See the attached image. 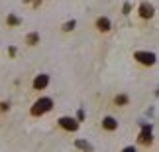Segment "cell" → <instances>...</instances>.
Instances as JSON below:
<instances>
[{
  "instance_id": "obj_12",
  "label": "cell",
  "mask_w": 159,
  "mask_h": 152,
  "mask_svg": "<svg viewBox=\"0 0 159 152\" xmlns=\"http://www.w3.org/2000/svg\"><path fill=\"white\" fill-rule=\"evenodd\" d=\"M116 103H118V105H126V103H128V97H126V95L116 97Z\"/></svg>"
},
{
  "instance_id": "obj_7",
  "label": "cell",
  "mask_w": 159,
  "mask_h": 152,
  "mask_svg": "<svg viewBox=\"0 0 159 152\" xmlns=\"http://www.w3.org/2000/svg\"><path fill=\"white\" fill-rule=\"evenodd\" d=\"M96 28H98L100 32H108V30H110V20L104 18V16L98 18V20H96Z\"/></svg>"
},
{
  "instance_id": "obj_8",
  "label": "cell",
  "mask_w": 159,
  "mask_h": 152,
  "mask_svg": "<svg viewBox=\"0 0 159 152\" xmlns=\"http://www.w3.org/2000/svg\"><path fill=\"white\" fill-rule=\"evenodd\" d=\"M139 142H143V144L151 142V125H149V126H145V129H143V132L139 135Z\"/></svg>"
},
{
  "instance_id": "obj_10",
  "label": "cell",
  "mask_w": 159,
  "mask_h": 152,
  "mask_svg": "<svg viewBox=\"0 0 159 152\" xmlns=\"http://www.w3.org/2000/svg\"><path fill=\"white\" fill-rule=\"evenodd\" d=\"M77 146L79 148H84V150H93V146H90L89 142H84V140H77Z\"/></svg>"
},
{
  "instance_id": "obj_9",
  "label": "cell",
  "mask_w": 159,
  "mask_h": 152,
  "mask_svg": "<svg viewBox=\"0 0 159 152\" xmlns=\"http://www.w3.org/2000/svg\"><path fill=\"white\" fill-rule=\"evenodd\" d=\"M38 42H39V36H38V34H30V36H28V44H30V46H35Z\"/></svg>"
},
{
  "instance_id": "obj_2",
  "label": "cell",
  "mask_w": 159,
  "mask_h": 152,
  "mask_svg": "<svg viewBox=\"0 0 159 152\" xmlns=\"http://www.w3.org/2000/svg\"><path fill=\"white\" fill-rule=\"evenodd\" d=\"M138 59L139 63H143V65H153L155 63V53H148V51H136V56H134Z\"/></svg>"
},
{
  "instance_id": "obj_1",
  "label": "cell",
  "mask_w": 159,
  "mask_h": 152,
  "mask_svg": "<svg viewBox=\"0 0 159 152\" xmlns=\"http://www.w3.org/2000/svg\"><path fill=\"white\" fill-rule=\"evenodd\" d=\"M51 107H53V101L49 99V97H41V99H38V101L34 103V107H32V115H34V117H39V115L47 113Z\"/></svg>"
},
{
  "instance_id": "obj_5",
  "label": "cell",
  "mask_w": 159,
  "mask_h": 152,
  "mask_svg": "<svg viewBox=\"0 0 159 152\" xmlns=\"http://www.w3.org/2000/svg\"><path fill=\"white\" fill-rule=\"evenodd\" d=\"M153 12H155V8L149 2H143L142 6H139V14H142V18H151V16H153Z\"/></svg>"
},
{
  "instance_id": "obj_13",
  "label": "cell",
  "mask_w": 159,
  "mask_h": 152,
  "mask_svg": "<svg viewBox=\"0 0 159 152\" xmlns=\"http://www.w3.org/2000/svg\"><path fill=\"white\" fill-rule=\"evenodd\" d=\"M8 24H12V26H18V24H20V20H18L16 16H8Z\"/></svg>"
},
{
  "instance_id": "obj_4",
  "label": "cell",
  "mask_w": 159,
  "mask_h": 152,
  "mask_svg": "<svg viewBox=\"0 0 159 152\" xmlns=\"http://www.w3.org/2000/svg\"><path fill=\"white\" fill-rule=\"evenodd\" d=\"M47 83H49V75L41 73V75H38V77L34 79V89L41 91V89H45V87H47Z\"/></svg>"
},
{
  "instance_id": "obj_6",
  "label": "cell",
  "mask_w": 159,
  "mask_h": 152,
  "mask_svg": "<svg viewBox=\"0 0 159 152\" xmlns=\"http://www.w3.org/2000/svg\"><path fill=\"white\" fill-rule=\"evenodd\" d=\"M102 126H104L106 130H116L118 129V120H116L114 117H106L104 120H102Z\"/></svg>"
},
{
  "instance_id": "obj_3",
  "label": "cell",
  "mask_w": 159,
  "mask_h": 152,
  "mask_svg": "<svg viewBox=\"0 0 159 152\" xmlns=\"http://www.w3.org/2000/svg\"><path fill=\"white\" fill-rule=\"evenodd\" d=\"M59 125L63 126L65 130H77L79 129V123L75 119H71V117H61L59 119Z\"/></svg>"
},
{
  "instance_id": "obj_11",
  "label": "cell",
  "mask_w": 159,
  "mask_h": 152,
  "mask_svg": "<svg viewBox=\"0 0 159 152\" xmlns=\"http://www.w3.org/2000/svg\"><path fill=\"white\" fill-rule=\"evenodd\" d=\"M75 24H77L75 20H71V22H65V26H63V30H65V32H71V30L75 28Z\"/></svg>"
}]
</instances>
